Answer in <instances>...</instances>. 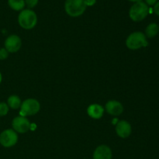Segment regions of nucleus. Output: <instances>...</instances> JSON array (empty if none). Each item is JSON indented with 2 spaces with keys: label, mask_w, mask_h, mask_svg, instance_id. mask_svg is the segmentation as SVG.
Masks as SVG:
<instances>
[{
  "label": "nucleus",
  "mask_w": 159,
  "mask_h": 159,
  "mask_svg": "<svg viewBox=\"0 0 159 159\" xmlns=\"http://www.w3.org/2000/svg\"><path fill=\"white\" fill-rule=\"evenodd\" d=\"M87 113L93 119L99 120L103 116L104 108L99 104H91L87 109Z\"/></svg>",
  "instance_id": "obj_12"
},
{
  "label": "nucleus",
  "mask_w": 159,
  "mask_h": 159,
  "mask_svg": "<svg viewBox=\"0 0 159 159\" xmlns=\"http://www.w3.org/2000/svg\"><path fill=\"white\" fill-rule=\"evenodd\" d=\"M86 8L85 0H66L65 3V12L71 17L80 16Z\"/></svg>",
  "instance_id": "obj_2"
},
{
  "label": "nucleus",
  "mask_w": 159,
  "mask_h": 159,
  "mask_svg": "<svg viewBox=\"0 0 159 159\" xmlns=\"http://www.w3.org/2000/svg\"><path fill=\"white\" fill-rule=\"evenodd\" d=\"M96 0H85V4L86 6H93L96 4Z\"/></svg>",
  "instance_id": "obj_19"
},
{
  "label": "nucleus",
  "mask_w": 159,
  "mask_h": 159,
  "mask_svg": "<svg viewBox=\"0 0 159 159\" xmlns=\"http://www.w3.org/2000/svg\"><path fill=\"white\" fill-rule=\"evenodd\" d=\"M8 5L15 11H22L25 6V0H8Z\"/></svg>",
  "instance_id": "obj_15"
},
{
  "label": "nucleus",
  "mask_w": 159,
  "mask_h": 159,
  "mask_svg": "<svg viewBox=\"0 0 159 159\" xmlns=\"http://www.w3.org/2000/svg\"><path fill=\"white\" fill-rule=\"evenodd\" d=\"M12 130L16 133L23 134L27 132L30 129V123L26 116H16L12 121Z\"/></svg>",
  "instance_id": "obj_7"
},
{
  "label": "nucleus",
  "mask_w": 159,
  "mask_h": 159,
  "mask_svg": "<svg viewBox=\"0 0 159 159\" xmlns=\"http://www.w3.org/2000/svg\"><path fill=\"white\" fill-rule=\"evenodd\" d=\"M20 114L23 116H33L40 111V102L35 99H27L23 101L20 106Z\"/></svg>",
  "instance_id": "obj_5"
},
{
  "label": "nucleus",
  "mask_w": 159,
  "mask_h": 159,
  "mask_svg": "<svg viewBox=\"0 0 159 159\" xmlns=\"http://www.w3.org/2000/svg\"><path fill=\"white\" fill-rule=\"evenodd\" d=\"M9 57V52L5 48H0V60H6Z\"/></svg>",
  "instance_id": "obj_17"
},
{
  "label": "nucleus",
  "mask_w": 159,
  "mask_h": 159,
  "mask_svg": "<svg viewBox=\"0 0 159 159\" xmlns=\"http://www.w3.org/2000/svg\"><path fill=\"white\" fill-rule=\"evenodd\" d=\"M18 141L17 133L12 129H6L0 134V144L4 148H11Z\"/></svg>",
  "instance_id": "obj_6"
},
{
  "label": "nucleus",
  "mask_w": 159,
  "mask_h": 159,
  "mask_svg": "<svg viewBox=\"0 0 159 159\" xmlns=\"http://www.w3.org/2000/svg\"><path fill=\"white\" fill-rule=\"evenodd\" d=\"M2 75L1 72H0V84H1V82H2Z\"/></svg>",
  "instance_id": "obj_23"
},
{
  "label": "nucleus",
  "mask_w": 159,
  "mask_h": 159,
  "mask_svg": "<svg viewBox=\"0 0 159 159\" xmlns=\"http://www.w3.org/2000/svg\"><path fill=\"white\" fill-rule=\"evenodd\" d=\"M5 48L9 53L17 52L22 46V40L19 36L10 35L5 40Z\"/></svg>",
  "instance_id": "obj_8"
},
{
  "label": "nucleus",
  "mask_w": 159,
  "mask_h": 159,
  "mask_svg": "<svg viewBox=\"0 0 159 159\" xmlns=\"http://www.w3.org/2000/svg\"><path fill=\"white\" fill-rule=\"evenodd\" d=\"M159 32V26L158 24L155 23H150L148 26L146 27L145 30V36L148 38H153L155 37Z\"/></svg>",
  "instance_id": "obj_13"
},
{
  "label": "nucleus",
  "mask_w": 159,
  "mask_h": 159,
  "mask_svg": "<svg viewBox=\"0 0 159 159\" xmlns=\"http://www.w3.org/2000/svg\"><path fill=\"white\" fill-rule=\"evenodd\" d=\"M38 3V0H25V5H26L29 9L35 7Z\"/></svg>",
  "instance_id": "obj_18"
},
{
  "label": "nucleus",
  "mask_w": 159,
  "mask_h": 159,
  "mask_svg": "<svg viewBox=\"0 0 159 159\" xmlns=\"http://www.w3.org/2000/svg\"><path fill=\"white\" fill-rule=\"evenodd\" d=\"M149 13L148 6L142 1L135 2L130 7L129 16L133 21L140 22L144 20Z\"/></svg>",
  "instance_id": "obj_4"
},
{
  "label": "nucleus",
  "mask_w": 159,
  "mask_h": 159,
  "mask_svg": "<svg viewBox=\"0 0 159 159\" xmlns=\"http://www.w3.org/2000/svg\"><path fill=\"white\" fill-rule=\"evenodd\" d=\"M21 99L18 96L16 95H12L10 96L7 99V105L9 106V108L13 109V110H16V109L20 108L21 106Z\"/></svg>",
  "instance_id": "obj_14"
},
{
  "label": "nucleus",
  "mask_w": 159,
  "mask_h": 159,
  "mask_svg": "<svg viewBox=\"0 0 159 159\" xmlns=\"http://www.w3.org/2000/svg\"><path fill=\"white\" fill-rule=\"evenodd\" d=\"M112 151L107 145H100L96 148L93 153V159H111Z\"/></svg>",
  "instance_id": "obj_11"
},
{
  "label": "nucleus",
  "mask_w": 159,
  "mask_h": 159,
  "mask_svg": "<svg viewBox=\"0 0 159 159\" xmlns=\"http://www.w3.org/2000/svg\"><path fill=\"white\" fill-rule=\"evenodd\" d=\"M18 23L22 28L31 30L35 27L37 23V16L31 9H23L18 16Z\"/></svg>",
  "instance_id": "obj_1"
},
{
  "label": "nucleus",
  "mask_w": 159,
  "mask_h": 159,
  "mask_svg": "<svg viewBox=\"0 0 159 159\" xmlns=\"http://www.w3.org/2000/svg\"><path fill=\"white\" fill-rule=\"evenodd\" d=\"M148 45L147 37L142 32H134L128 36L126 40V46L132 51L145 48Z\"/></svg>",
  "instance_id": "obj_3"
},
{
  "label": "nucleus",
  "mask_w": 159,
  "mask_h": 159,
  "mask_svg": "<svg viewBox=\"0 0 159 159\" xmlns=\"http://www.w3.org/2000/svg\"><path fill=\"white\" fill-rule=\"evenodd\" d=\"M158 2V0H145V3L148 6H155V3Z\"/></svg>",
  "instance_id": "obj_21"
},
{
  "label": "nucleus",
  "mask_w": 159,
  "mask_h": 159,
  "mask_svg": "<svg viewBox=\"0 0 159 159\" xmlns=\"http://www.w3.org/2000/svg\"><path fill=\"white\" fill-rule=\"evenodd\" d=\"M154 12L156 15L159 16V2H157L155 6H154Z\"/></svg>",
  "instance_id": "obj_20"
},
{
  "label": "nucleus",
  "mask_w": 159,
  "mask_h": 159,
  "mask_svg": "<svg viewBox=\"0 0 159 159\" xmlns=\"http://www.w3.org/2000/svg\"><path fill=\"white\" fill-rule=\"evenodd\" d=\"M129 1H130V2H138L141 1V0H129Z\"/></svg>",
  "instance_id": "obj_22"
},
{
  "label": "nucleus",
  "mask_w": 159,
  "mask_h": 159,
  "mask_svg": "<svg viewBox=\"0 0 159 159\" xmlns=\"http://www.w3.org/2000/svg\"><path fill=\"white\" fill-rule=\"evenodd\" d=\"M106 111L112 116H119L124 112V107L116 100H110L107 102L105 106Z\"/></svg>",
  "instance_id": "obj_10"
},
{
  "label": "nucleus",
  "mask_w": 159,
  "mask_h": 159,
  "mask_svg": "<svg viewBox=\"0 0 159 159\" xmlns=\"http://www.w3.org/2000/svg\"><path fill=\"white\" fill-rule=\"evenodd\" d=\"M132 131L131 125L126 120H120L116 124V134L121 138H127L130 135Z\"/></svg>",
  "instance_id": "obj_9"
},
{
  "label": "nucleus",
  "mask_w": 159,
  "mask_h": 159,
  "mask_svg": "<svg viewBox=\"0 0 159 159\" xmlns=\"http://www.w3.org/2000/svg\"><path fill=\"white\" fill-rule=\"evenodd\" d=\"M9 107L6 102H0V116H4L9 113Z\"/></svg>",
  "instance_id": "obj_16"
}]
</instances>
